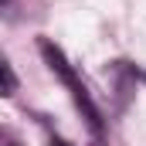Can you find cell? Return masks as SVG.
Wrapping results in <instances>:
<instances>
[{
  "label": "cell",
  "mask_w": 146,
  "mask_h": 146,
  "mask_svg": "<svg viewBox=\"0 0 146 146\" xmlns=\"http://www.w3.org/2000/svg\"><path fill=\"white\" fill-rule=\"evenodd\" d=\"M51 146H72V143H65V139H54V143H51Z\"/></svg>",
  "instance_id": "cell-3"
},
{
  "label": "cell",
  "mask_w": 146,
  "mask_h": 146,
  "mask_svg": "<svg viewBox=\"0 0 146 146\" xmlns=\"http://www.w3.org/2000/svg\"><path fill=\"white\" fill-rule=\"evenodd\" d=\"M41 54H44V61H48V68L58 75L65 85H68V92H72L75 106L82 109V115L88 119V126H92V133H102V115H99V109H95V102H92V95L85 92V85L78 82V75H75V68L68 65V58H65V51L58 48V44H51L48 37L41 41Z\"/></svg>",
  "instance_id": "cell-1"
},
{
  "label": "cell",
  "mask_w": 146,
  "mask_h": 146,
  "mask_svg": "<svg viewBox=\"0 0 146 146\" xmlns=\"http://www.w3.org/2000/svg\"><path fill=\"white\" fill-rule=\"evenodd\" d=\"M17 92V75L7 65V58H0V95H14Z\"/></svg>",
  "instance_id": "cell-2"
},
{
  "label": "cell",
  "mask_w": 146,
  "mask_h": 146,
  "mask_svg": "<svg viewBox=\"0 0 146 146\" xmlns=\"http://www.w3.org/2000/svg\"><path fill=\"white\" fill-rule=\"evenodd\" d=\"M95 146H99V143H95Z\"/></svg>",
  "instance_id": "cell-4"
}]
</instances>
